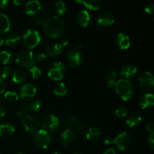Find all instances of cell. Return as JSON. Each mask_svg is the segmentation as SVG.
<instances>
[{"label": "cell", "instance_id": "obj_1", "mask_svg": "<svg viewBox=\"0 0 154 154\" xmlns=\"http://www.w3.org/2000/svg\"><path fill=\"white\" fill-rule=\"evenodd\" d=\"M42 26L45 35L50 38H57L65 32L64 21L57 15H52Z\"/></svg>", "mask_w": 154, "mask_h": 154}, {"label": "cell", "instance_id": "obj_2", "mask_svg": "<svg viewBox=\"0 0 154 154\" xmlns=\"http://www.w3.org/2000/svg\"><path fill=\"white\" fill-rule=\"evenodd\" d=\"M116 92L123 101H127L132 97L134 88L131 81L127 79H120L116 82Z\"/></svg>", "mask_w": 154, "mask_h": 154}, {"label": "cell", "instance_id": "obj_3", "mask_svg": "<svg viewBox=\"0 0 154 154\" xmlns=\"http://www.w3.org/2000/svg\"><path fill=\"white\" fill-rule=\"evenodd\" d=\"M17 116L27 133L35 134L39 130L40 124L34 117L29 114H24L20 112L17 113Z\"/></svg>", "mask_w": 154, "mask_h": 154}, {"label": "cell", "instance_id": "obj_4", "mask_svg": "<svg viewBox=\"0 0 154 154\" xmlns=\"http://www.w3.org/2000/svg\"><path fill=\"white\" fill-rule=\"evenodd\" d=\"M42 35L38 31L34 29H28L23 36V45L29 51L35 48L41 43Z\"/></svg>", "mask_w": 154, "mask_h": 154}, {"label": "cell", "instance_id": "obj_5", "mask_svg": "<svg viewBox=\"0 0 154 154\" xmlns=\"http://www.w3.org/2000/svg\"><path fill=\"white\" fill-rule=\"evenodd\" d=\"M15 62L18 66L23 68L29 69L34 66L35 57L31 51H23L20 52L15 59Z\"/></svg>", "mask_w": 154, "mask_h": 154}, {"label": "cell", "instance_id": "obj_6", "mask_svg": "<svg viewBox=\"0 0 154 154\" xmlns=\"http://www.w3.org/2000/svg\"><path fill=\"white\" fill-rule=\"evenodd\" d=\"M137 82L142 89L148 91L154 90V75L150 72H143L138 75Z\"/></svg>", "mask_w": 154, "mask_h": 154}, {"label": "cell", "instance_id": "obj_7", "mask_svg": "<svg viewBox=\"0 0 154 154\" xmlns=\"http://www.w3.org/2000/svg\"><path fill=\"white\" fill-rule=\"evenodd\" d=\"M65 66L61 62H55L49 66L48 69V76L54 81H61L64 76Z\"/></svg>", "mask_w": 154, "mask_h": 154}, {"label": "cell", "instance_id": "obj_8", "mask_svg": "<svg viewBox=\"0 0 154 154\" xmlns=\"http://www.w3.org/2000/svg\"><path fill=\"white\" fill-rule=\"evenodd\" d=\"M33 141L36 147L38 148H47L51 143V136H50L49 132L43 129H39L35 134H34Z\"/></svg>", "mask_w": 154, "mask_h": 154}, {"label": "cell", "instance_id": "obj_9", "mask_svg": "<svg viewBox=\"0 0 154 154\" xmlns=\"http://www.w3.org/2000/svg\"><path fill=\"white\" fill-rule=\"evenodd\" d=\"M66 60L72 67H78L84 61V54L78 48H73L68 52Z\"/></svg>", "mask_w": 154, "mask_h": 154}, {"label": "cell", "instance_id": "obj_10", "mask_svg": "<svg viewBox=\"0 0 154 154\" xmlns=\"http://www.w3.org/2000/svg\"><path fill=\"white\" fill-rule=\"evenodd\" d=\"M132 142V136L126 132H123L117 135L114 140V144L117 149L124 150L129 147Z\"/></svg>", "mask_w": 154, "mask_h": 154}, {"label": "cell", "instance_id": "obj_11", "mask_svg": "<svg viewBox=\"0 0 154 154\" xmlns=\"http://www.w3.org/2000/svg\"><path fill=\"white\" fill-rule=\"evenodd\" d=\"M59 125H60V120L57 116L53 114L46 116L42 121L43 129L48 132H53L57 130V128L59 127Z\"/></svg>", "mask_w": 154, "mask_h": 154}, {"label": "cell", "instance_id": "obj_12", "mask_svg": "<svg viewBox=\"0 0 154 154\" xmlns=\"http://www.w3.org/2000/svg\"><path fill=\"white\" fill-rule=\"evenodd\" d=\"M77 134L75 133L73 129H67L63 132L61 134V144L64 147H70L71 145L73 144L75 142V139H76Z\"/></svg>", "mask_w": 154, "mask_h": 154}, {"label": "cell", "instance_id": "obj_13", "mask_svg": "<svg viewBox=\"0 0 154 154\" xmlns=\"http://www.w3.org/2000/svg\"><path fill=\"white\" fill-rule=\"evenodd\" d=\"M96 22L99 26H110L114 23L115 18L111 13L105 11L99 14L96 19Z\"/></svg>", "mask_w": 154, "mask_h": 154}, {"label": "cell", "instance_id": "obj_14", "mask_svg": "<svg viewBox=\"0 0 154 154\" xmlns=\"http://www.w3.org/2000/svg\"><path fill=\"white\" fill-rule=\"evenodd\" d=\"M36 92H37V88L35 86L32 84H26L21 87L20 95L23 99L29 100L35 96Z\"/></svg>", "mask_w": 154, "mask_h": 154}, {"label": "cell", "instance_id": "obj_15", "mask_svg": "<svg viewBox=\"0 0 154 154\" xmlns=\"http://www.w3.org/2000/svg\"><path fill=\"white\" fill-rule=\"evenodd\" d=\"M54 9L51 8V7H46L43 9H41L40 11L33 17V20L35 23H37L39 25H43L44 23L52 16V11Z\"/></svg>", "mask_w": 154, "mask_h": 154}, {"label": "cell", "instance_id": "obj_16", "mask_svg": "<svg viewBox=\"0 0 154 154\" xmlns=\"http://www.w3.org/2000/svg\"><path fill=\"white\" fill-rule=\"evenodd\" d=\"M41 9H42V5L40 2L37 0L28 2L25 6L26 13L32 17H34L35 15L37 14Z\"/></svg>", "mask_w": 154, "mask_h": 154}, {"label": "cell", "instance_id": "obj_17", "mask_svg": "<svg viewBox=\"0 0 154 154\" xmlns=\"http://www.w3.org/2000/svg\"><path fill=\"white\" fill-rule=\"evenodd\" d=\"M116 44L122 50H126L130 46V38L126 34L120 32L116 37Z\"/></svg>", "mask_w": 154, "mask_h": 154}, {"label": "cell", "instance_id": "obj_18", "mask_svg": "<svg viewBox=\"0 0 154 154\" xmlns=\"http://www.w3.org/2000/svg\"><path fill=\"white\" fill-rule=\"evenodd\" d=\"M139 105L142 109H147L154 106V95L150 93L143 95L140 99Z\"/></svg>", "mask_w": 154, "mask_h": 154}, {"label": "cell", "instance_id": "obj_19", "mask_svg": "<svg viewBox=\"0 0 154 154\" xmlns=\"http://www.w3.org/2000/svg\"><path fill=\"white\" fill-rule=\"evenodd\" d=\"M46 52L49 57H57L63 52V47L60 43H54L49 45L46 48Z\"/></svg>", "mask_w": 154, "mask_h": 154}, {"label": "cell", "instance_id": "obj_20", "mask_svg": "<svg viewBox=\"0 0 154 154\" xmlns=\"http://www.w3.org/2000/svg\"><path fill=\"white\" fill-rule=\"evenodd\" d=\"M138 72V68L134 64H126L122 67L120 74L126 78H129L134 76Z\"/></svg>", "mask_w": 154, "mask_h": 154}, {"label": "cell", "instance_id": "obj_21", "mask_svg": "<svg viewBox=\"0 0 154 154\" xmlns=\"http://www.w3.org/2000/svg\"><path fill=\"white\" fill-rule=\"evenodd\" d=\"M11 28V22L7 15L0 12V34L8 32Z\"/></svg>", "mask_w": 154, "mask_h": 154}, {"label": "cell", "instance_id": "obj_22", "mask_svg": "<svg viewBox=\"0 0 154 154\" xmlns=\"http://www.w3.org/2000/svg\"><path fill=\"white\" fill-rule=\"evenodd\" d=\"M90 20V15L89 12L86 10L81 11L77 16V21L78 24L82 27H86L88 26Z\"/></svg>", "mask_w": 154, "mask_h": 154}, {"label": "cell", "instance_id": "obj_23", "mask_svg": "<svg viewBox=\"0 0 154 154\" xmlns=\"http://www.w3.org/2000/svg\"><path fill=\"white\" fill-rule=\"evenodd\" d=\"M21 37L16 32H11L6 36L5 44L8 47H15L20 42Z\"/></svg>", "mask_w": 154, "mask_h": 154}, {"label": "cell", "instance_id": "obj_24", "mask_svg": "<svg viewBox=\"0 0 154 154\" xmlns=\"http://www.w3.org/2000/svg\"><path fill=\"white\" fill-rule=\"evenodd\" d=\"M15 132L14 126L11 123H2L0 125V135L2 137H9Z\"/></svg>", "mask_w": 154, "mask_h": 154}, {"label": "cell", "instance_id": "obj_25", "mask_svg": "<svg viewBox=\"0 0 154 154\" xmlns=\"http://www.w3.org/2000/svg\"><path fill=\"white\" fill-rule=\"evenodd\" d=\"M26 80V73L22 69H17L12 72V81L16 84H23Z\"/></svg>", "mask_w": 154, "mask_h": 154}, {"label": "cell", "instance_id": "obj_26", "mask_svg": "<svg viewBox=\"0 0 154 154\" xmlns=\"http://www.w3.org/2000/svg\"><path fill=\"white\" fill-rule=\"evenodd\" d=\"M100 129L96 126H91L86 133V138L89 141H95V140H97L100 137Z\"/></svg>", "mask_w": 154, "mask_h": 154}, {"label": "cell", "instance_id": "obj_27", "mask_svg": "<svg viewBox=\"0 0 154 154\" xmlns=\"http://www.w3.org/2000/svg\"><path fill=\"white\" fill-rule=\"evenodd\" d=\"M141 122V117L137 114H131L126 120V124L130 128H133L140 124Z\"/></svg>", "mask_w": 154, "mask_h": 154}, {"label": "cell", "instance_id": "obj_28", "mask_svg": "<svg viewBox=\"0 0 154 154\" xmlns=\"http://www.w3.org/2000/svg\"><path fill=\"white\" fill-rule=\"evenodd\" d=\"M75 2L81 3L84 6H86L87 8L90 9L92 11L99 10L101 4H102L100 1H95V0L94 1H75Z\"/></svg>", "mask_w": 154, "mask_h": 154}, {"label": "cell", "instance_id": "obj_29", "mask_svg": "<svg viewBox=\"0 0 154 154\" xmlns=\"http://www.w3.org/2000/svg\"><path fill=\"white\" fill-rule=\"evenodd\" d=\"M12 60V54L8 51H0V63L3 65L8 64Z\"/></svg>", "mask_w": 154, "mask_h": 154}, {"label": "cell", "instance_id": "obj_30", "mask_svg": "<svg viewBox=\"0 0 154 154\" xmlns=\"http://www.w3.org/2000/svg\"><path fill=\"white\" fill-rule=\"evenodd\" d=\"M54 94L58 96H63L67 93V87L64 83H59L54 88Z\"/></svg>", "mask_w": 154, "mask_h": 154}, {"label": "cell", "instance_id": "obj_31", "mask_svg": "<svg viewBox=\"0 0 154 154\" xmlns=\"http://www.w3.org/2000/svg\"><path fill=\"white\" fill-rule=\"evenodd\" d=\"M53 9L58 15H63L66 11V4L62 1H58L54 4Z\"/></svg>", "mask_w": 154, "mask_h": 154}, {"label": "cell", "instance_id": "obj_32", "mask_svg": "<svg viewBox=\"0 0 154 154\" xmlns=\"http://www.w3.org/2000/svg\"><path fill=\"white\" fill-rule=\"evenodd\" d=\"M29 75L30 78L32 79H38L42 75V70L37 66H32V68H30Z\"/></svg>", "mask_w": 154, "mask_h": 154}, {"label": "cell", "instance_id": "obj_33", "mask_svg": "<svg viewBox=\"0 0 154 154\" xmlns=\"http://www.w3.org/2000/svg\"><path fill=\"white\" fill-rule=\"evenodd\" d=\"M66 125L69 127L72 126V127H75L76 125H78L80 123V120L78 119V117H77L76 116L74 115H69L66 119Z\"/></svg>", "mask_w": 154, "mask_h": 154}, {"label": "cell", "instance_id": "obj_34", "mask_svg": "<svg viewBox=\"0 0 154 154\" xmlns=\"http://www.w3.org/2000/svg\"><path fill=\"white\" fill-rule=\"evenodd\" d=\"M5 99L8 101V102H13L15 101L18 100L19 96L17 93L14 91H7L5 93Z\"/></svg>", "mask_w": 154, "mask_h": 154}, {"label": "cell", "instance_id": "obj_35", "mask_svg": "<svg viewBox=\"0 0 154 154\" xmlns=\"http://www.w3.org/2000/svg\"><path fill=\"white\" fill-rule=\"evenodd\" d=\"M118 75L117 72L114 70H109L107 72L106 75H105V78H106L107 81H116Z\"/></svg>", "mask_w": 154, "mask_h": 154}, {"label": "cell", "instance_id": "obj_36", "mask_svg": "<svg viewBox=\"0 0 154 154\" xmlns=\"http://www.w3.org/2000/svg\"><path fill=\"white\" fill-rule=\"evenodd\" d=\"M127 114L128 111L125 108H117L115 111V112H114V115L117 118H123V117H125L126 116H127Z\"/></svg>", "mask_w": 154, "mask_h": 154}, {"label": "cell", "instance_id": "obj_37", "mask_svg": "<svg viewBox=\"0 0 154 154\" xmlns=\"http://www.w3.org/2000/svg\"><path fill=\"white\" fill-rule=\"evenodd\" d=\"M41 106H42V103L38 100L32 101L29 105V109L32 111H38L41 108Z\"/></svg>", "mask_w": 154, "mask_h": 154}, {"label": "cell", "instance_id": "obj_38", "mask_svg": "<svg viewBox=\"0 0 154 154\" xmlns=\"http://www.w3.org/2000/svg\"><path fill=\"white\" fill-rule=\"evenodd\" d=\"M12 75V70L9 66H5L2 69L1 72V76L2 79H6Z\"/></svg>", "mask_w": 154, "mask_h": 154}, {"label": "cell", "instance_id": "obj_39", "mask_svg": "<svg viewBox=\"0 0 154 154\" xmlns=\"http://www.w3.org/2000/svg\"><path fill=\"white\" fill-rule=\"evenodd\" d=\"M72 129H73V130L75 131V133H76L77 135H78V134H81V132H84V131L85 130L86 125L84 124V123H79L78 125H76V126H75V127L72 128Z\"/></svg>", "mask_w": 154, "mask_h": 154}, {"label": "cell", "instance_id": "obj_40", "mask_svg": "<svg viewBox=\"0 0 154 154\" xmlns=\"http://www.w3.org/2000/svg\"><path fill=\"white\" fill-rule=\"evenodd\" d=\"M29 107L27 104H20L19 105V112L24 114H28L29 112Z\"/></svg>", "mask_w": 154, "mask_h": 154}, {"label": "cell", "instance_id": "obj_41", "mask_svg": "<svg viewBox=\"0 0 154 154\" xmlns=\"http://www.w3.org/2000/svg\"><path fill=\"white\" fill-rule=\"evenodd\" d=\"M144 11L146 13L149 14H152L154 13V3H148L147 5L144 8Z\"/></svg>", "mask_w": 154, "mask_h": 154}, {"label": "cell", "instance_id": "obj_42", "mask_svg": "<svg viewBox=\"0 0 154 154\" xmlns=\"http://www.w3.org/2000/svg\"><path fill=\"white\" fill-rule=\"evenodd\" d=\"M147 142H148L150 148L154 150V133L150 134V135L148 136V139H147Z\"/></svg>", "mask_w": 154, "mask_h": 154}, {"label": "cell", "instance_id": "obj_43", "mask_svg": "<svg viewBox=\"0 0 154 154\" xmlns=\"http://www.w3.org/2000/svg\"><path fill=\"white\" fill-rule=\"evenodd\" d=\"M6 90V82L4 79L0 78V94L5 93Z\"/></svg>", "mask_w": 154, "mask_h": 154}, {"label": "cell", "instance_id": "obj_44", "mask_svg": "<svg viewBox=\"0 0 154 154\" xmlns=\"http://www.w3.org/2000/svg\"><path fill=\"white\" fill-rule=\"evenodd\" d=\"M46 58H47L46 54H44V53H40V54H38L35 57L36 60L38 62H44L45 60H46Z\"/></svg>", "mask_w": 154, "mask_h": 154}, {"label": "cell", "instance_id": "obj_45", "mask_svg": "<svg viewBox=\"0 0 154 154\" xmlns=\"http://www.w3.org/2000/svg\"><path fill=\"white\" fill-rule=\"evenodd\" d=\"M114 138H113L112 137H106L104 140V144L105 145H110L111 144H114Z\"/></svg>", "mask_w": 154, "mask_h": 154}, {"label": "cell", "instance_id": "obj_46", "mask_svg": "<svg viewBox=\"0 0 154 154\" xmlns=\"http://www.w3.org/2000/svg\"><path fill=\"white\" fill-rule=\"evenodd\" d=\"M147 130L150 132V133H154V123L150 122L147 125Z\"/></svg>", "mask_w": 154, "mask_h": 154}, {"label": "cell", "instance_id": "obj_47", "mask_svg": "<svg viewBox=\"0 0 154 154\" xmlns=\"http://www.w3.org/2000/svg\"><path fill=\"white\" fill-rule=\"evenodd\" d=\"M116 82L117 81H106V87L108 89H112L114 87H115Z\"/></svg>", "mask_w": 154, "mask_h": 154}, {"label": "cell", "instance_id": "obj_48", "mask_svg": "<svg viewBox=\"0 0 154 154\" xmlns=\"http://www.w3.org/2000/svg\"><path fill=\"white\" fill-rule=\"evenodd\" d=\"M8 4V0H0V9L5 8Z\"/></svg>", "mask_w": 154, "mask_h": 154}, {"label": "cell", "instance_id": "obj_49", "mask_svg": "<svg viewBox=\"0 0 154 154\" xmlns=\"http://www.w3.org/2000/svg\"><path fill=\"white\" fill-rule=\"evenodd\" d=\"M68 43H69V41H68V39L66 38H63V39H61V41H60V44L61 45V46L64 47V46H66V45H68Z\"/></svg>", "mask_w": 154, "mask_h": 154}, {"label": "cell", "instance_id": "obj_50", "mask_svg": "<svg viewBox=\"0 0 154 154\" xmlns=\"http://www.w3.org/2000/svg\"><path fill=\"white\" fill-rule=\"evenodd\" d=\"M104 154H117V153L114 148H108V150H105Z\"/></svg>", "mask_w": 154, "mask_h": 154}, {"label": "cell", "instance_id": "obj_51", "mask_svg": "<svg viewBox=\"0 0 154 154\" xmlns=\"http://www.w3.org/2000/svg\"><path fill=\"white\" fill-rule=\"evenodd\" d=\"M5 109L2 107L0 106V119L2 118L5 116Z\"/></svg>", "mask_w": 154, "mask_h": 154}, {"label": "cell", "instance_id": "obj_52", "mask_svg": "<svg viewBox=\"0 0 154 154\" xmlns=\"http://www.w3.org/2000/svg\"><path fill=\"white\" fill-rule=\"evenodd\" d=\"M12 3H13L15 6H20V5H21V4L23 3V2L20 1V0H14V1L12 2Z\"/></svg>", "mask_w": 154, "mask_h": 154}, {"label": "cell", "instance_id": "obj_53", "mask_svg": "<svg viewBox=\"0 0 154 154\" xmlns=\"http://www.w3.org/2000/svg\"><path fill=\"white\" fill-rule=\"evenodd\" d=\"M3 43H4V39L2 38V37L1 35H0V46H2V45H3Z\"/></svg>", "mask_w": 154, "mask_h": 154}, {"label": "cell", "instance_id": "obj_54", "mask_svg": "<svg viewBox=\"0 0 154 154\" xmlns=\"http://www.w3.org/2000/svg\"><path fill=\"white\" fill-rule=\"evenodd\" d=\"M54 154H63V153H61V152H55Z\"/></svg>", "mask_w": 154, "mask_h": 154}, {"label": "cell", "instance_id": "obj_55", "mask_svg": "<svg viewBox=\"0 0 154 154\" xmlns=\"http://www.w3.org/2000/svg\"><path fill=\"white\" fill-rule=\"evenodd\" d=\"M17 154H24V153H22V152H19V153H17Z\"/></svg>", "mask_w": 154, "mask_h": 154}, {"label": "cell", "instance_id": "obj_56", "mask_svg": "<svg viewBox=\"0 0 154 154\" xmlns=\"http://www.w3.org/2000/svg\"><path fill=\"white\" fill-rule=\"evenodd\" d=\"M74 154H82V153H74Z\"/></svg>", "mask_w": 154, "mask_h": 154}, {"label": "cell", "instance_id": "obj_57", "mask_svg": "<svg viewBox=\"0 0 154 154\" xmlns=\"http://www.w3.org/2000/svg\"><path fill=\"white\" fill-rule=\"evenodd\" d=\"M153 20H154V17H153Z\"/></svg>", "mask_w": 154, "mask_h": 154}]
</instances>
